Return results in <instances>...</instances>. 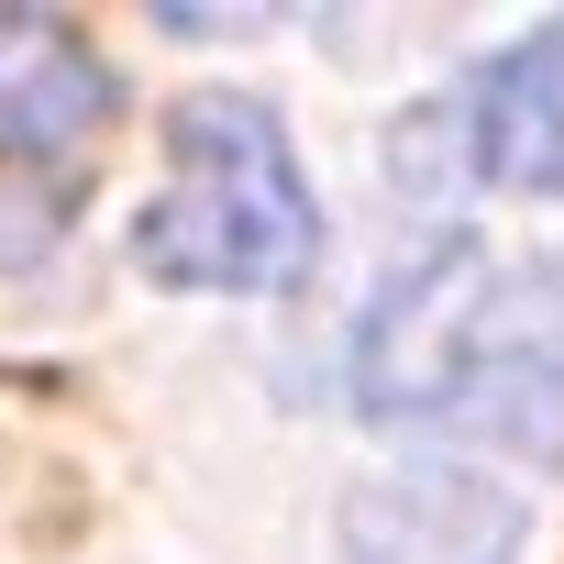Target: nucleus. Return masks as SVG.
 <instances>
[{"mask_svg": "<svg viewBox=\"0 0 564 564\" xmlns=\"http://www.w3.org/2000/svg\"><path fill=\"white\" fill-rule=\"evenodd\" d=\"M111 122V67L56 12H0V166H67Z\"/></svg>", "mask_w": 564, "mask_h": 564, "instance_id": "4", "label": "nucleus"}, {"mask_svg": "<svg viewBox=\"0 0 564 564\" xmlns=\"http://www.w3.org/2000/svg\"><path fill=\"white\" fill-rule=\"evenodd\" d=\"M476 155L498 188L564 199V23H531L476 78Z\"/></svg>", "mask_w": 564, "mask_h": 564, "instance_id": "5", "label": "nucleus"}, {"mask_svg": "<svg viewBox=\"0 0 564 564\" xmlns=\"http://www.w3.org/2000/svg\"><path fill=\"white\" fill-rule=\"evenodd\" d=\"M520 498L465 465H410L344 498V564H520Z\"/></svg>", "mask_w": 564, "mask_h": 564, "instance_id": "3", "label": "nucleus"}, {"mask_svg": "<svg viewBox=\"0 0 564 564\" xmlns=\"http://www.w3.org/2000/svg\"><path fill=\"white\" fill-rule=\"evenodd\" d=\"M355 410L564 465V254H498L476 232L410 254L355 322Z\"/></svg>", "mask_w": 564, "mask_h": 564, "instance_id": "1", "label": "nucleus"}, {"mask_svg": "<svg viewBox=\"0 0 564 564\" xmlns=\"http://www.w3.org/2000/svg\"><path fill=\"white\" fill-rule=\"evenodd\" d=\"M166 199L133 221V265L155 289H210V300H265L300 289L322 254L311 177L289 155V122L243 89H188L166 122Z\"/></svg>", "mask_w": 564, "mask_h": 564, "instance_id": "2", "label": "nucleus"}]
</instances>
